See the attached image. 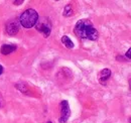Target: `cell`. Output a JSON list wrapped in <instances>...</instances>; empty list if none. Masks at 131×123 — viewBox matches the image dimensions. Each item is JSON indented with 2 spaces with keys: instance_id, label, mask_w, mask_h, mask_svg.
<instances>
[{
  "instance_id": "obj_1",
  "label": "cell",
  "mask_w": 131,
  "mask_h": 123,
  "mask_svg": "<svg viewBox=\"0 0 131 123\" xmlns=\"http://www.w3.org/2000/svg\"><path fill=\"white\" fill-rule=\"evenodd\" d=\"M75 33L77 36L89 39V40H97L99 33L97 29L94 27L93 23L89 19H81L75 25Z\"/></svg>"
},
{
  "instance_id": "obj_2",
  "label": "cell",
  "mask_w": 131,
  "mask_h": 123,
  "mask_svg": "<svg viewBox=\"0 0 131 123\" xmlns=\"http://www.w3.org/2000/svg\"><path fill=\"white\" fill-rule=\"evenodd\" d=\"M37 20H38V13L36 12V10H34L32 8H29L23 11L18 19L20 25L23 26L24 28H31L33 26H35Z\"/></svg>"
},
{
  "instance_id": "obj_3",
  "label": "cell",
  "mask_w": 131,
  "mask_h": 123,
  "mask_svg": "<svg viewBox=\"0 0 131 123\" xmlns=\"http://www.w3.org/2000/svg\"><path fill=\"white\" fill-rule=\"evenodd\" d=\"M36 30H38L45 37H49L51 31V23L48 18L42 17V18H38L36 24H35Z\"/></svg>"
},
{
  "instance_id": "obj_4",
  "label": "cell",
  "mask_w": 131,
  "mask_h": 123,
  "mask_svg": "<svg viewBox=\"0 0 131 123\" xmlns=\"http://www.w3.org/2000/svg\"><path fill=\"white\" fill-rule=\"evenodd\" d=\"M61 117L59 119L60 123H67L70 116H71V109H70V105L69 102L67 100H64L61 102Z\"/></svg>"
},
{
  "instance_id": "obj_5",
  "label": "cell",
  "mask_w": 131,
  "mask_h": 123,
  "mask_svg": "<svg viewBox=\"0 0 131 123\" xmlns=\"http://www.w3.org/2000/svg\"><path fill=\"white\" fill-rule=\"evenodd\" d=\"M20 28V23L18 20H10L6 24V32L9 35H15L19 31Z\"/></svg>"
},
{
  "instance_id": "obj_6",
  "label": "cell",
  "mask_w": 131,
  "mask_h": 123,
  "mask_svg": "<svg viewBox=\"0 0 131 123\" xmlns=\"http://www.w3.org/2000/svg\"><path fill=\"white\" fill-rule=\"evenodd\" d=\"M111 76V70L110 69H104L99 73V82L102 85H105L106 82L109 80V78Z\"/></svg>"
},
{
  "instance_id": "obj_7",
  "label": "cell",
  "mask_w": 131,
  "mask_h": 123,
  "mask_svg": "<svg viewBox=\"0 0 131 123\" xmlns=\"http://www.w3.org/2000/svg\"><path fill=\"white\" fill-rule=\"evenodd\" d=\"M17 46L15 45H3L0 48V52L2 55H9L13 52H15Z\"/></svg>"
},
{
  "instance_id": "obj_8",
  "label": "cell",
  "mask_w": 131,
  "mask_h": 123,
  "mask_svg": "<svg viewBox=\"0 0 131 123\" xmlns=\"http://www.w3.org/2000/svg\"><path fill=\"white\" fill-rule=\"evenodd\" d=\"M62 43H63V45H65V46L68 47V48H73V47H74V43L72 42V39H71L68 35H64V36L62 37Z\"/></svg>"
},
{
  "instance_id": "obj_9",
  "label": "cell",
  "mask_w": 131,
  "mask_h": 123,
  "mask_svg": "<svg viewBox=\"0 0 131 123\" xmlns=\"http://www.w3.org/2000/svg\"><path fill=\"white\" fill-rule=\"evenodd\" d=\"M63 14H64V16H66V17H70V16L73 15V7H72L71 4L66 5L65 8H64V12H63Z\"/></svg>"
},
{
  "instance_id": "obj_10",
  "label": "cell",
  "mask_w": 131,
  "mask_h": 123,
  "mask_svg": "<svg viewBox=\"0 0 131 123\" xmlns=\"http://www.w3.org/2000/svg\"><path fill=\"white\" fill-rule=\"evenodd\" d=\"M15 87H16V89H18L20 92L24 93V94H27L28 93L27 87H26V85L24 83H17L16 85H15Z\"/></svg>"
},
{
  "instance_id": "obj_11",
  "label": "cell",
  "mask_w": 131,
  "mask_h": 123,
  "mask_svg": "<svg viewBox=\"0 0 131 123\" xmlns=\"http://www.w3.org/2000/svg\"><path fill=\"white\" fill-rule=\"evenodd\" d=\"M125 57H126V59H128V60H131V47L126 52V54H125Z\"/></svg>"
},
{
  "instance_id": "obj_12",
  "label": "cell",
  "mask_w": 131,
  "mask_h": 123,
  "mask_svg": "<svg viewBox=\"0 0 131 123\" xmlns=\"http://www.w3.org/2000/svg\"><path fill=\"white\" fill-rule=\"evenodd\" d=\"M3 98H2V96H1V94H0V108L3 106Z\"/></svg>"
},
{
  "instance_id": "obj_13",
  "label": "cell",
  "mask_w": 131,
  "mask_h": 123,
  "mask_svg": "<svg viewBox=\"0 0 131 123\" xmlns=\"http://www.w3.org/2000/svg\"><path fill=\"white\" fill-rule=\"evenodd\" d=\"M13 3H14L15 5H19V4L23 3V0H20V1H13Z\"/></svg>"
},
{
  "instance_id": "obj_14",
  "label": "cell",
  "mask_w": 131,
  "mask_h": 123,
  "mask_svg": "<svg viewBox=\"0 0 131 123\" xmlns=\"http://www.w3.org/2000/svg\"><path fill=\"white\" fill-rule=\"evenodd\" d=\"M3 72H4V69H3V67L0 65V76L3 74Z\"/></svg>"
},
{
  "instance_id": "obj_15",
  "label": "cell",
  "mask_w": 131,
  "mask_h": 123,
  "mask_svg": "<svg viewBox=\"0 0 131 123\" xmlns=\"http://www.w3.org/2000/svg\"><path fill=\"white\" fill-rule=\"evenodd\" d=\"M129 89H130V91H131V79L129 80Z\"/></svg>"
},
{
  "instance_id": "obj_16",
  "label": "cell",
  "mask_w": 131,
  "mask_h": 123,
  "mask_svg": "<svg viewBox=\"0 0 131 123\" xmlns=\"http://www.w3.org/2000/svg\"><path fill=\"white\" fill-rule=\"evenodd\" d=\"M129 123H131V118L129 119Z\"/></svg>"
},
{
  "instance_id": "obj_17",
  "label": "cell",
  "mask_w": 131,
  "mask_h": 123,
  "mask_svg": "<svg viewBox=\"0 0 131 123\" xmlns=\"http://www.w3.org/2000/svg\"><path fill=\"white\" fill-rule=\"evenodd\" d=\"M48 123H52V122H50V121H49V122H48Z\"/></svg>"
}]
</instances>
